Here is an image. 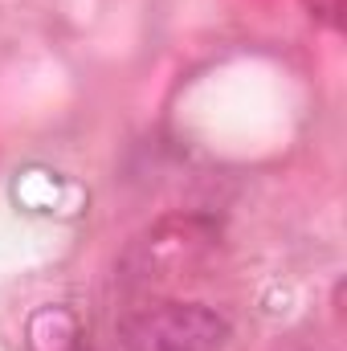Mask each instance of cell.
I'll return each instance as SVG.
<instances>
[{
	"label": "cell",
	"mask_w": 347,
	"mask_h": 351,
	"mask_svg": "<svg viewBox=\"0 0 347 351\" xmlns=\"http://www.w3.org/2000/svg\"><path fill=\"white\" fill-rule=\"evenodd\" d=\"M127 351H221L229 319L204 302H152L119 323Z\"/></svg>",
	"instance_id": "cell-1"
},
{
	"label": "cell",
	"mask_w": 347,
	"mask_h": 351,
	"mask_svg": "<svg viewBox=\"0 0 347 351\" xmlns=\"http://www.w3.org/2000/svg\"><path fill=\"white\" fill-rule=\"evenodd\" d=\"M302 8H307L319 25H327V29H344V0H302Z\"/></svg>",
	"instance_id": "cell-2"
}]
</instances>
